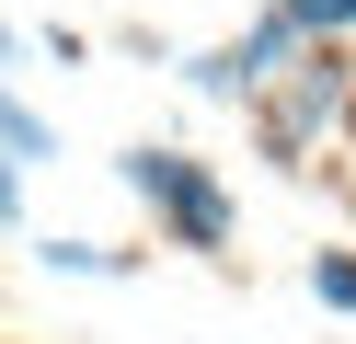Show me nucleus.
Listing matches in <instances>:
<instances>
[{
  "label": "nucleus",
  "instance_id": "obj_4",
  "mask_svg": "<svg viewBox=\"0 0 356 344\" xmlns=\"http://www.w3.org/2000/svg\"><path fill=\"white\" fill-rule=\"evenodd\" d=\"M0 149L24 161V172H47V161H58V126L24 104V81H12V69H0Z\"/></svg>",
  "mask_w": 356,
  "mask_h": 344
},
{
  "label": "nucleus",
  "instance_id": "obj_2",
  "mask_svg": "<svg viewBox=\"0 0 356 344\" xmlns=\"http://www.w3.org/2000/svg\"><path fill=\"white\" fill-rule=\"evenodd\" d=\"M356 115V69H345V35H310L299 58L276 69V81L253 92V138H264V161H276V172H299V149L322 126H345Z\"/></svg>",
  "mask_w": 356,
  "mask_h": 344
},
{
  "label": "nucleus",
  "instance_id": "obj_8",
  "mask_svg": "<svg viewBox=\"0 0 356 344\" xmlns=\"http://www.w3.org/2000/svg\"><path fill=\"white\" fill-rule=\"evenodd\" d=\"M35 46H47L58 69H92V35H81V23H47V35H35Z\"/></svg>",
  "mask_w": 356,
  "mask_h": 344
},
{
  "label": "nucleus",
  "instance_id": "obj_3",
  "mask_svg": "<svg viewBox=\"0 0 356 344\" xmlns=\"http://www.w3.org/2000/svg\"><path fill=\"white\" fill-rule=\"evenodd\" d=\"M35 264H47L58 287H104V275H127L138 252H115V241H81V229H58V241H35Z\"/></svg>",
  "mask_w": 356,
  "mask_h": 344
},
{
  "label": "nucleus",
  "instance_id": "obj_6",
  "mask_svg": "<svg viewBox=\"0 0 356 344\" xmlns=\"http://www.w3.org/2000/svg\"><path fill=\"white\" fill-rule=\"evenodd\" d=\"M310 298L322 310H356V252H310Z\"/></svg>",
  "mask_w": 356,
  "mask_h": 344
},
{
  "label": "nucleus",
  "instance_id": "obj_5",
  "mask_svg": "<svg viewBox=\"0 0 356 344\" xmlns=\"http://www.w3.org/2000/svg\"><path fill=\"white\" fill-rule=\"evenodd\" d=\"M184 81L207 92V104H253V69H241V46H195V58H184Z\"/></svg>",
  "mask_w": 356,
  "mask_h": 344
},
{
  "label": "nucleus",
  "instance_id": "obj_1",
  "mask_svg": "<svg viewBox=\"0 0 356 344\" xmlns=\"http://www.w3.org/2000/svg\"><path fill=\"white\" fill-rule=\"evenodd\" d=\"M115 172H127V195L149 206V229H161L172 252H195V264H230L241 206H230V183H218L195 149H161V138H138V149H115Z\"/></svg>",
  "mask_w": 356,
  "mask_h": 344
},
{
  "label": "nucleus",
  "instance_id": "obj_10",
  "mask_svg": "<svg viewBox=\"0 0 356 344\" xmlns=\"http://www.w3.org/2000/svg\"><path fill=\"white\" fill-rule=\"evenodd\" d=\"M0 69H24V23H12V12H0Z\"/></svg>",
  "mask_w": 356,
  "mask_h": 344
},
{
  "label": "nucleus",
  "instance_id": "obj_7",
  "mask_svg": "<svg viewBox=\"0 0 356 344\" xmlns=\"http://www.w3.org/2000/svg\"><path fill=\"white\" fill-rule=\"evenodd\" d=\"M276 12H299L310 35H356V0H276Z\"/></svg>",
  "mask_w": 356,
  "mask_h": 344
},
{
  "label": "nucleus",
  "instance_id": "obj_9",
  "mask_svg": "<svg viewBox=\"0 0 356 344\" xmlns=\"http://www.w3.org/2000/svg\"><path fill=\"white\" fill-rule=\"evenodd\" d=\"M0 229H24V161L0 149Z\"/></svg>",
  "mask_w": 356,
  "mask_h": 344
}]
</instances>
